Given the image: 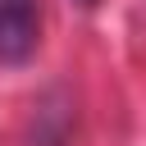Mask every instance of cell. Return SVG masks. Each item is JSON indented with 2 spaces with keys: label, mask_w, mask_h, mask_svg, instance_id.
<instances>
[{
  "label": "cell",
  "mask_w": 146,
  "mask_h": 146,
  "mask_svg": "<svg viewBox=\"0 0 146 146\" xmlns=\"http://www.w3.org/2000/svg\"><path fill=\"white\" fill-rule=\"evenodd\" d=\"M41 14L36 0H0V64H23L36 50Z\"/></svg>",
  "instance_id": "obj_1"
},
{
  "label": "cell",
  "mask_w": 146,
  "mask_h": 146,
  "mask_svg": "<svg viewBox=\"0 0 146 146\" xmlns=\"http://www.w3.org/2000/svg\"><path fill=\"white\" fill-rule=\"evenodd\" d=\"M82 5H91V0H82Z\"/></svg>",
  "instance_id": "obj_2"
}]
</instances>
